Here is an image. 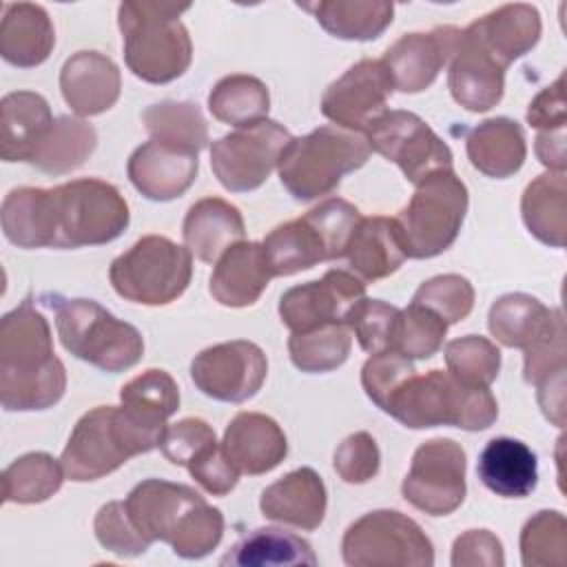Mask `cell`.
Wrapping results in <instances>:
<instances>
[{"mask_svg":"<svg viewBox=\"0 0 567 567\" xmlns=\"http://www.w3.org/2000/svg\"><path fill=\"white\" fill-rule=\"evenodd\" d=\"M0 219L18 248H82L117 239L128 226V204L113 184L86 177L53 188H13Z\"/></svg>","mask_w":567,"mask_h":567,"instance_id":"obj_1","label":"cell"},{"mask_svg":"<svg viewBox=\"0 0 567 567\" xmlns=\"http://www.w3.org/2000/svg\"><path fill=\"white\" fill-rule=\"evenodd\" d=\"M66 388V372L53 352L49 323L31 299L0 321V403L7 412L55 405Z\"/></svg>","mask_w":567,"mask_h":567,"instance_id":"obj_2","label":"cell"},{"mask_svg":"<svg viewBox=\"0 0 567 567\" xmlns=\"http://www.w3.org/2000/svg\"><path fill=\"white\" fill-rule=\"evenodd\" d=\"M166 427L164 416L137 405H97L75 423L60 463L69 481H97L131 456L159 447Z\"/></svg>","mask_w":567,"mask_h":567,"instance_id":"obj_3","label":"cell"},{"mask_svg":"<svg viewBox=\"0 0 567 567\" xmlns=\"http://www.w3.org/2000/svg\"><path fill=\"white\" fill-rule=\"evenodd\" d=\"M124 505L148 543H168L182 558L208 556L224 536L221 512L182 483L146 478L131 489Z\"/></svg>","mask_w":567,"mask_h":567,"instance_id":"obj_4","label":"cell"},{"mask_svg":"<svg viewBox=\"0 0 567 567\" xmlns=\"http://www.w3.org/2000/svg\"><path fill=\"white\" fill-rule=\"evenodd\" d=\"M190 4L177 2H122L117 22L124 42V60L135 78L166 84L184 75L193 60V44L179 16Z\"/></svg>","mask_w":567,"mask_h":567,"instance_id":"obj_5","label":"cell"},{"mask_svg":"<svg viewBox=\"0 0 567 567\" xmlns=\"http://www.w3.org/2000/svg\"><path fill=\"white\" fill-rule=\"evenodd\" d=\"M385 414L412 430L454 425L467 432L489 427L498 416V403L489 388L458 381L450 372L430 370L410 374L388 399Z\"/></svg>","mask_w":567,"mask_h":567,"instance_id":"obj_6","label":"cell"},{"mask_svg":"<svg viewBox=\"0 0 567 567\" xmlns=\"http://www.w3.org/2000/svg\"><path fill=\"white\" fill-rule=\"evenodd\" d=\"M372 148L363 133L341 126H319L303 137H292L279 159V179L286 190L310 202L332 193L343 175L361 168Z\"/></svg>","mask_w":567,"mask_h":567,"instance_id":"obj_7","label":"cell"},{"mask_svg":"<svg viewBox=\"0 0 567 567\" xmlns=\"http://www.w3.org/2000/svg\"><path fill=\"white\" fill-rule=\"evenodd\" d=\"M42 299L55 312L60 343L73 357L111 374L128 370L142 359L144 339L140 330L113 317L97 301L60 295H44Z\"/></svg>","mask_w":567,"mask_h":567,"instance_id":"obj_8","label":"cell"},{"mask_svg":"<svg viewBox=\"0 0 567 567\" xmlns=\"http://www.w3.org/2000/svg\"><path fill=\"white\" fill-rule=\"evenodd\" d=\"M467 213V188L452 168L436 171L416 184L408 206L394 217L405 257L430 259L458 237Z\"/></svg>","mask_w":567,"mask_h":567,"instance_id":"obj_9","label":"cell"},{"mask_svg":"<svg viewBox=\"0 0 567 567\" xmlns=\"http://www.w3.org/2000/svg\"><path fill=\"white\" fill-rule=\"evenodd\" d=\"M193 275V255L168 237L146 235L113 259V290L133 303L166 306L182 297Z\"/></svg>","mask_w":567,"mask_h":567,"instance_id":"obj_10","label":"cell"},{"mask_svg":"<svg viewBox=\"0 0 567 567\" xmlns=\"http://www.w3.org/2000/svg\"><path fill=\"white\" fill-rule=\"evenodd\" d=\"M350 567H430L434 547L425 532L405 514L377 509L354 520L341 540Z\"/></svg>","mask_w":567,"mask_h":567,"instance_id":"obj_11","label":"cell"},{"mask_svg":"<svg viewBox=\"0 0 567 567\" xmlns=\"http://www.w3.org/2000/svg\"><path fill=\"white\" fill-rule=\"evenodd\" d=\"M290 140V131L268 117L237 128L210 144L213 173L230 193L255 190L279 166Z\"/></svg>","mask_w":567,"mask_h":567,"instance_id":"obj_12","label":"cell"},{"mask_svg":"<svg viewBox=\"0 0 567 567\" xmlns=\"http://www.w3.org/2000/svg\"><path fill=\"white\" fill-rule=\"evenodd\" d=\"M465 452L452 439H432L416 447L401 494L430 516H447L465 498Z\"/></svg>","mask_w":567,"mask_h":567,"instance_id":"obj_13","label":"cell"},{"mask_svg":"<svg viewBox=\"0 0 567 567\" xmlns=\"http://www.w3.org/2000/svg\"><path fill=\"white\" fill-rule=\"evenodd\" d=\"M365 137L370 148L394 162L412 184L452 168L450 146L416 113L385 111L370 124Z\"/></svg>","mask_w":567,"mask_h":567,"instance_id":"obj_14","label":"cell"},{"mask_svg":"<svg viewBox=\"0 0 567 567\" xmlns=\"http://www.w3.org/2000/svg\"><path fill=\"white\" fill-rule=\"evenodd\" d=\"M266 374L268 361L264 350L244 339L210 346L190 363V379L197 390L224 403L252 399L261 390Z\"/></svg>","mask_w":567,"mask_h":567,"instance_id":"obj_15","label":"cell"},{"mask_svg":"<svg viewBox=\"0 0 567 567\" xmlns=\"http://www.w3.org/2000/svg\"><path fill=\"white\" fill-rule=\"evenodd\" d=\"M365 299V284L346 270H328L321 279L288 288L279 299V317L292 332L328 323H346L354 306Z\"/></svg>","mask_w":567,"mask_h":567,"instance_id":"obj_16","label":"cell"},{"mask_svg":"<svg viewBox=\"0 0 567 567\" xmlns=\"http://www.w3.org/2000/svg\"><path fill=\"white\" fill-rule=\"evenodd\" d=\"M392 91L394 84L385 64L363 58L326 89L321 113L341 128L365 133L388 111L385 104Z\"/></svg>","mask_w":567,"mask_h":567,"instance_id":"obj_17","label":"cell"},{"mask_svg":"<svg viewBox=\"0 0 567 567\" xmlns=\"http://www.w3.org/2000/svg\"><path fill=\"white\" fill-rule=\"evenodd\" d=\"M447 86L456 104L472 113H483L503 97L505 69L496 55L467 27L461 29L456 49L450 58Z\"/></svg>","mask_w":567,"mask_h":567,"instance_id":"obj_18","label":"cell"},{"mask_svg":"<svg viewBox=\"0 0 567 567\" xmlns=\"http://www.w3.org/2000/svg\"><path fill=\"white\" fill-rule=\"evenodd\" d=\"M461 29L436 27L430 33H405L383 55L392 84L401 93L425 91L450 62Z\"/></svg>","mask_w":567,"mask_h":567,"instance_id":"obj_19","label":"cell"},{"mask_svg":"<svg viewBox=\"0 0 567 567\" xmlns=\"http://www.w3.org/2000/svg\"><path fill=\"white\" fill-rule=\"evenodd\" d=\"M197 153L148 140L137 146L126 164L131 184L153 202H171L184 195L197 177Z\"/></svg>","mask_w":567,"mask_h":567,"instance_id":"obj_20","label":"cell"},{"mask_svg":"<svg viewBox=\"0 0 567 567\" xmlns=\"http://www.w3.org/2000/svg\"><path fill=\"white\" fill-rule=\"evenodd\" d=\"M122 89L117 64L97 51L73 53L60 71V91L71 111L91 117L109 111Z\"/></svg>","mask_w":567,"mask_h":567,"instance_id":"obj_21","label":"cell"},{"mask_svg":"<svg viewBox=\"0 0 567 567\" xmlns=\"http://www.w3.org/2000/svg\"><path fill=\"white\" fill-rule=\"evenodd\" d=\"M221 450L239 474H266L288 454L279 423L259 412H239L226 427Z\"/></svg>","mask_w":567,"mask_h":567,"instance_id":"obj_22","label":"cell"},{"mask_svg":"<svg viewBox=\"0 0 567 567\" xmlns=\"http://www.w3.org/2000/svg\"><path fill=\"white\" fill-rule=\"evenodd\" d=\"M272 277L264 246L259 241H239L217 259L208 290L226 308H246L261 297Z\"/></svg>","mask_w":567,"mask_h":567,"instance_id":"obj_23","label":"cell"},{"mask_svg":"<svg viewBox=\"0 0 567 567\" xmlns=\"http://www.w3.org/2000/svg\"><path fill=\"white\" fill-rule=\"evenodd\" d=\"M326 485L312 467H299L261 492L259 509L266 518L312 532L326 516Z\"/></svg>","mask_w":567,"mask_h":567,"instance_id":"obj_24","label":"cell"},{"mask_svg":"<svg viewBox=\"0 0 567 567\" xmlns=\"http://www.w3.org/2000/svg\"><path fill=\"white\" fill-rule=\"evenodd\" d=\"M246 226L237 206L221 197H204L195 202L182 226L184 246L199 261H217L230 246L244 239Z\"/></svg>","mask_w":567,"mask_h":567,"instance_id":"obj_25","label":"cell"},{"mask_svg":"<svg viewBox=\"0 0 567 567\" xmlns=\"http://www.w3.org/2000/svg\"><path fill=\"white\" fill-rule=\"evenodd\" d=\"M476 474L496 496L525 498L536 489L538 461L523 441L496 436L481 450Z\"/></svg>","mask_w":567,"mask_h":567,"instance_id":"obj_26","label":"cell"},{"mask_svg":"<svg viewBox=\"0 0 567 567\" xmlns=\"http://www.w3.org/2000/svg\"><path fill=\"white\" fill-rule=\"evenodd\" d=\"M563 323V312L558 308L551 310L525 292L503 295L492 303L487 317L492 337L507 348L520 350L545 339Z\"/></svg>","mask_w":567,"mask_h":567,"instance_id":"obj_27","label":"cell"},{"mask_svg":"<svg viewBox=\"0 0 567 567\" xmlns=\"http://www.w3.org/2000/svg\"><path fill=\"white\" fill-rule=\"evenodd\" d=\"M55 44V29L44 7L33 2L4 4L0 22V55L13 66L42 64Z\"/></svg>","mask_w":567,"mask_h":567,"instance_id":"obj_28","label":"cell"},{"mask_svg":"<svg viewBox=\"0 0 567 567\" xmlns=\"http://www.w3.org/2000/svg\"><path fill=\"white\" fill-rule=\"evenodd\" d=\"M346 257L361 281H377L396 272L405 259L396 221L381 215L361 217L346 248Z\"/></svg>","mask_w":567,"mask_h":567,"instance_id":"obj_29","label":"cell"},{"mask_svg":"<svg viewBox=\"0 0 567 567\" xmlns=\"http://www.w3.org/2000/svg\"><path fill=\"white\" fill-rule=\"evenodd\" d=\"M53 122L49 102L33 91L7 93L0 102V155L4 162H29L42 133Z\"/></svg>","mask_w":567,"mask_h":567,"instance_id":"obj_30","label":"cell"},{"mask_svg":"<svg viewBox=\"0 0 567 567\" xmlns=\"http://www.w3.org/2000/svg\"><path fill=\"white\" fill-rule=\"evenodd\" d=\"M465 148L472 166L496 179L514 175L527 155L523 128L509 117H492L474 126L467 133Z\"/></svg>","mask_w":567,"mask_h":567,"instance_id":"obj_31","label":"cell"},{"mask_svg":"<svg viewBox=\"0 0 567 567\" xmlns=\"http://www.w3.org/2000/svg\"><path fill=\"white\" fill-rule=\"evenodd\" d=\"M470 29L503 66H509L538 42L540 16L532 4H503L474 20Z\"/></svg>","mask_w":567,"mask_h":567,"instance_id":"obj_32","label":"cell"},{"mask_svg":"<svg viewBox=\"0 0 567 567\" xmlns=\"http://www.w3.org/2000/svg\"><path fill=\"white\" fill-rule=\"evenodd\" d=\"M261 246L275 277L297 275L332 259L321 230L308 215L279 224L266 235Z\"/></svg>","mask_w":567,"mask_h":567,"instance_id":"obj_33","label":"cell"},{"mask_svg":"<svg viewBox=\"0 0 567 567\" xmlns=\"http://www.w3.org/2000/svg\"><path fill=\"white\" fill-rule=\"evenodd\" d=\"M297 7L310 11L330 35L359 42L379 38L394 16L392 2L383 0H321L299 2Z\"/></svg>","mask_w":567,"mask_h":567,"instance_id":"obj_34","label":"cell"},{"mask_svg":"<svg viewBox=\"0 0 567 567\" xmlns=\"http://www.w3.org/2000/svg\"><path fill=\"white\" fill-rule=\"evenodd\" d=\"M97 146L95 128L71 115L55 117L38 140L29 164L49 175H64L80 168Z\"/></svg>","mask_w":567,"mask_h":567,"instance_id":"obj_35","label":"cell"},{"mask_svg":"<svg viewBox=\"0 0 567 567\" xmlns=\"http://www.w3.org/2000/svg\"><path fill=\"white\" fill-rule=\"evenodd\" d=\"M527 230L543 244L563 248L567 233V179L565 173L547 171L527 184L520 199Z\"/></svg>","mask_w":567,"mask_h":567,"instance_id":"obj_36","label":"cell"},{"mask_svg":"<svg viewBox=\"0 0 567 567\" xmlns=\"http://www.w3.org/2000/svg\"><path fill=\"white\" fill-rule=\"evenodd\" d=\"M233 567H290L317 565V556L308 540L279 527H257L239 538L221 558Z\"/></svg>","mask_w":567,"mask_h":567,"instance_id":"obj_37","label":"cell"},{"mask_svg":"<svg viewBox=\"0 0 567 567\" xmlns=\"http://www.w3.org/2000/svg\"><path fill=\"white\" fill-rule=\"evenodd\" d=\"M142 122L151 133V140H157L166 146L197 155L208 146V124L202 115V109L193 102L164 100L151 104L144 109Z\"/></svg>","mask_w":567,"mask_h":567,"instance_id":"obj_38","label":"cell"},{"mask_svg":"<svg viewBox=\"0 0 567 567\" xmlns=\"http://www.w3.org/2000/svg\"><path fill=\"white\" fill-rule=\"evenodd\" d=\"M208 109L215 120L244 128L266 120L270 109V93L259 78L233 73L213 86L208 95Z\"/></svg>","mask_w":567,"mask_h":567,"instance_id":"obj_39","label":"cell"},{"mask_svg":"<svg viewBox=\"0 0 567 567\" xmlns=\"http://www.w3.org/2000/svg\"><path fill=\"white\" fill-rule=\"evenodd\" d=\"M64 476L62 463L51 454L29 452L2 472V501L20 505L42 503L60 489Z\"/></svg>","mask_w":567,"mask_h":567,"instance_id":"obj_40","label":"cell"},{"mask_svg":"<svg viewBox=\"0 0 567 567\" xmlns=\"http://www.w3.org/2000/svg\"><path fill=\"white\" fill-rule=\"evenodd\" d=\"M352 337L350 326L328 323L306 332H292L288 339V352L301 372L317 374L339 368L350 354Z\"/></svg>","mask_w":567,"mask_h":567,"instance_id":"obj_41","label":"cell"},{"mask_svg":"<svg viewBox=\"0 0 567 567\" xmlns=\"http://www.w3.org/2000/svg\"><path fill=\"white\" fill-rule=\"evenodd\" d=\"M447 323L430 308L421 303H410L405 310H399L390 348L392 352L405 359H430L443 346Z\"/></svg>","mask_w":567,"mask_h":567,"instance_id":"obj_42","label":"cell"},{"mask_svg":"<svg viewBox=\"0 0 567 567\" xmlns=\"http://www.w3.org/2000/svg\"><path fill=\"white\" fill-rule=\"evenodd\" d=\"M525 567H560L567 563V520L560 512L543 509L520 532Z\"/></svg>","mask_w":567,"mask_h":567,"instance_id":"obj_43","label":"cell"},{"mask_svg":"<svg viewBox=\"0 0 567 567\" xmlns=\"http://www.w3.org/2000/svg\"><path fill=\"white\" fill-rule=\"evenodd\" d=\"M447 372L476 388H489L501 370V350L485 337L467 334L445 346Z\"/></svg>","mask_w":567,"mask_h":567,"instance_id":"obj_44","label":"cell"},{"mask_svg":"<svg viewBox=\"0 0 567 567\" xmlns=\"http://www.w3.org/2000/svg\"><path fill=\"white\" fill-rule=\"evenodd\" d=\"M412 303L434 310L447 326L463 321L474 308V288L461 275H439L419 286Z\"/></svg>","mask_w":567,"mask_h":567,"instance_id":"obj_45","label":"cell"},{"mask_svg":"<svg viewBox=\"0 0 567 567\" xmlns=\"http://www.w3.org/2000/svg\"><path fill=\"white\" fill-rule=\"evenodd\" d=\"M219 447L215 439V430L204 419H182L166 427V434L159 443L162 454L173 463L190 470L199 461H204L210 452Z\"/></svg>","mask_w":567,"mask_h":567,"instance_id":"obj_46","label":"cell"},{"mask_svg":"<svg viewBox=\"0 0 567 567\" xmlns=\"http://www.w3.org/2000/svg\"><path fill=\"white\" fill-rule=\"evenodd\" d=\"M93 532L97 543L122 558L142 556L151 543L135 529L133 520L128 518L124 501H111L100 507L93 520Z\"/></svg>","mask_w":567,"mask_h":567,"instance_id":"obj_47","label":"cell"},{"mask_svg":"<svg viewBox=\"0 0 567 567\" xmlns=\"http://www.w3.org/2000/svg\"><path fill=\"white\" fill-rule=\"evenodd\" d=\"M120 399L122 403L144 408L168 419L179 408V388L168 372L151 368L124 383Z\"/></svg>","mask_w":567,"mask_h":567,"instance_id":"obj_48","label":"cell"},{"mask_svg":"<svg viewBox=\"0 0 567 567\" xmlns=\"http://www.w3.org/2000/svg\"><path fill=\"white\" fill-rule=\"evenodd\" d=\"M396 315H399L396 306H390L381 299H361L350 312L348 326L350 330H354L359 346L365 352L377 354L390 348Z\"/></svg>","mask_w":567,"mask_h":567,"instance_id":"obj_49","label":"cell"},{"mask_svg":"<svg viewBox=\"0 0 567 567\" xmlns=\"http://www.w3.org/2000/svg\"><path fill=\"white\" fill-rule=\"evenodd\" d=\"M414 365L410 359L392 352V350H383L372 354L363 370H361V385L368 394V399L377 405V408H385L388 399L394 394V390L410 377L414 374Z\"/></svg>","mask_w":567,"mask_h":567,"instance_id":"obj_50","label":"cell"},{"mask_svg":"<svg viewBox=\"0 0 567 567\" xmlns=\"http://www.w3.org/2000/svg\"><path fill=\"white\" fill-rule=\"evenodd\" d=\"M379 447L368 432H354L343 439L334 452V472L341 481L359 485L368 483L379 472Z\"/></svg>","mask_w":567,"mask_h":567,"instance_id":"obj_51","label":"cell"},{"mask_svg":"<svg viewBox=\"0 0 567 567\" xmlns=\"http://www.w3.org/2000/svg\"><path fill=\"white\" fill-rule=\"evenodd\" d=\"M565 323L525 350V381L540 385L565 374Z\"/></svg>","mask_w":567,"mask_h":567,"instance_id":"obj_52","label":"cell"},{"mask_svg":"<svg viewBox=\"0 0 567 567\" xmlns=\"http://www.w3.org/2000/svg\"><path fill=\"white\" fill-rule=\"evenodd\" d=\"M454 567H501L505 565L501 540L487 529H467L452 545Z\"/></svg>","mask_w":567,"mask_h":567,"instance_id":"obj_53","label":"cell"},{"mask_svg":"<svg viewBox=\"0 0 567 567\" xmlns=\"http://www.w3.org/2000/svg\"><path fill=\"white\" fill-rule=\"evenodd\" d=\"M565 75L560 73L554 84L543 89L527 109V122L538 131L565 128L567 111H565Z\"/></svg>","mask_w":567,"mask_h":567,"instance_id":"obj_54","label":"cell"},{"mask_svg":"<svg viewBox=\"0 0 567 567\" xmlns=\"http://www.w3.org/2000/svg\"><path fill=\"white\" fill-rule=\"evenodd\" d=\"M188 472L213 496H226L239 481V472L226 458L221 445L215 452H210L204 461L193 465Z\"/></svg>","mask_w":567,"mask_h":567,"instance_id":"obj_55","label":"cell"},{"mask_svg":"<svg viewBox=\"0 0 567 567\" xmlns=\"http://www.w3.org/2000/svg\"><path fill=\"white\" fill-rule=\"evenodd\" d=\"M536 155H538L540 164H545L549 171L565 173V166H567L565 128L540 131L536 137Z\"/></svg>","mask_w":567,"mask_h":567,"instance_id":"obj_56","label":"cell"}]
</instances>
